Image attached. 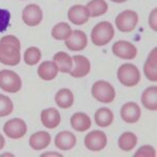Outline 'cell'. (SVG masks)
Segmentation results:
<instances>
[{"instance_id": "obj_20", "label": "cell", "mask_w": 157, "mask_h": 157, "mask_svg": "<svg viewBox=\"0 0 157 157\" xmlns=\"http://www.w3.org/2000/svg\"><path fill=\"white\" fill-rule=\"evenodd\" d=\"M141 103L143 106L148 110L156 111L157 110V87L151 86L148 87L143 92L141 95Z\"/></svg>"}, {"instance_id": "obj_27", "label": "cell", "mask_w": 157, "mask_h": 157, "mask_svg": "<svg viewBox=\"0 0 157 157\" xmlns=\"http://www.w3.org/2000/svg\"><path fill=\"white\" fill-rule=\"evenodd\" d=\"M72 29L66 22H60L56 24L52 29V36L56 40H67L71 35Z\"/></svg>"}, {"instance_id": "obj_24", "label": "cell", "mask_w": 157, "mask_h": 157, "mask_svg": "<svg viewBox=\"0 0 157 157\" xmlns=\"http://www.w3.org/2000/svg\"><path fill=\"white\" fill-rule=\"evenodd\" d=\"M113 118H114V115H113V112L108 108H101L97 110L94 114V121L95 124L98 126V127H108L112 124Z\"/></svg>"}, {"instance_id": "obj_23", "label": "cell", "mask_w": 157, "mask_h": 157, "mask_svg": "<svg viewBox=\"0 0 157 157\" xmlns=\"http://www.w3.org/2000/svg\"><path fill=\"white\" fill-rule=\"evenodd\" d=\"M54 62L61 72H69L72 68V58L67 52H59L54 56Z\"/></svg>"}, {"instance_id": "obj_14", "label": "cell", "mask_w": 157, "mask_h": 157, "mask_svg": "<svg viewBox=\"0 0 157 157\" xmlns=\"http://www.w3.org/2000/svg\"><path fill=\"white\" fill-rule=\"evenodd\" d=\"M89 17L88 9L81 4L71 6L68 11V19L71 23L75 25H83L88 21Z\"/></svg>"}, {"instance_id": "obj_33", "label": "cell", "mask_w": 157, "mask_h": 157, "mask_svg": "<svg viewBox=\"0 0 157 157\" xmlns=\"http://www.w3.org/2000/svg\"><path fill=\"white\" fill-rule=\"evenodd\" d=\"M4 144H6V140H4V137L0 134V150L4 147Z\"/></svg>"}, {"instance_id": "obj_10", "label": "cell", "mask_w": 157, "mask_h": 157, "mask_svg": "<svg viewBox=\"0 0 157 157\" xmlns=\"http://www.w3.org/2000/svg\"><path fill=\"white\" fill-rule=\"evenodd\" d=\"M43 12L37 4H29L22 12V20L29 26H37L42 22Z\"/></svg>"}, {"instance_id": "obj_26", "label": "cell", "mask_w": 157, "mask_h": 157, "mask_svg": "<svg viewBox=\"0 0 157 157\" xmlns=\"http://www.w3.org/2000/svg\"><path fill=\"white\" fill-rule=\"evenodd\" d=\"M137 144V137L132 132L123 133L118 138V147L121 151L129 152L132 151Z\"/></svg>"}, {"instance_id": "obj_1", "label": "cell", "mask_w": 157, "mask_h": 157, "mask_svg": "<svg viewBox=\"0 0 157 157\" xmlns=\"http://www.w3.org/2000/svg\"><path fill=\"white\" fill-rule=\"evenodd\" d=\"M21 44L17 37L9 35L0 40V63L9 66H16L20 62Z\"/></svg>"}, {"instance_id": "obj_34", "label": "cell", "mask_w": 157, "mask_h": 157, "mask_svg": "<svg viewBox=\"0 0 157 157\" xmlns=\"http://www.w3.org/2000/svg\"><path fill=\"white\" fill-rule=\"evenodd\" d=\"M47 155H56V156H62L61 154H58V153H45L43 154V156H47Z\"/></svg>"}, {"instance_id": "obj_31", "label": "cell", "mask_w": 157, "mask_h": 157, "mask_svg": "<svg viewBox=\"0 0 157 157\" xmlns=\"http://www.w3.org/2000/svg\"><path fill=\"white\" fill-rule=\"evenodd\" d=\"M11 20V14L7 10L0 9V33L6 30Z\"/></svg>"}, {"instance_id": "obj_18", "label": "cell", "mask_w": 157, "mask_h": 157, "mask_svg": "<svg viewBox=\"0 0 157 157\" xmlns=\"http://www.w3.org/2000/svg\"><path fill=\"white\" fill-rule=\"evenodd\" d=\"M144 72L146 78L151 82L157 81V48H154L149 54L144 66Z\"/></svg>"}, {"instance_id": "obj_13", "label": "cell", "mask_w": 157, "mask_h": 157, "mask_svg": "<svg viewBox=\"0 0 157 157\" xmlns=\"http://www.w3.org/2000/svg\"><path fill=\"white\" fill-rule=\"evenodd\" d=\"M141 116V110L139 106L134 102H129L123 105L121 109V117L125 123H137Z\"/></svg>"}, {"instance_id": "obj_6", "label": "cell", "mask_w": 157, "mask_h": 157, "mask_svg": "<svg viewBox=\"0 0 157 157\" xmlns=\"http://www.w3.org/2000/svg\"><path fill=\"white\" fill-rule=\"evenodd\" d=\"M138 23V15L132 10L121 12L115 19V25L121 33H130L135 29Z\"/></svg>"}, {"instance_id": "obj_4", "label": "cell", "mask_w": 157, "mask_h": 157, "mask_svg": "<svg viewBox=\"0 0 157 157\" xmlns=\"http://www.w3.org/2000/svg\"><path fill=\"white\" fill-rule=\"evenodd\" d=\"M117 78L126 87L136 86L140 81V72L139 69L133 64H123L117 70Z\"/></svg>"}, {"instance_id": "obj_16", "label": "cell", "mask_w": 157, "mask_h": 157, "mask_svg": "<svg viewBox=\"0 0 157 157\" xmlns=\"http://www.w3.org/2000/svg\"><path fill=\"white\" fill-rule=\"evenodd\" d=\"M41 123L47 129L57 128L61 123V115L59 111L55 108H48L42 110Z\"/></svg>"}, {"instance_id": "obj_7", "label": "cell", "mask_w": 157, "mask_h": 157, "mask_svg": "<svg viewBox=\"0 0 157 157\" xmlns=\"http://www.w3.org/2000/svg\"><path fill=\"white\" fill-rule=\"evenodd\" d=\"M85 147L89 151H102L107 146V135L100 130L91 131L85 136Z\"/></svg>"}, {"instance_id": "obj_19", "label": "cell", "mask_w": 157, "mask_h": 157, "mask_svg": "<svg viewBox=\"0 0 157 157\" xmlns=\"http://www.w3.org/2000/svg\"><path fill=\"white\" fill-rule=\"evenodd\" d=\"M70 125L78 132H84L91 127V118L84 112H77L70 118Z\"/></svg>"}, {"instance_id": "obj_12", "label": "cell", "mask_w": 157, "mask_h": 157, "mask_svg": "<svg viewBox=\"0 0 157 157\" xmlns=\"http://www.w3.org/2000/svg\"><path fill=\"white\" fill-rule=\"evenodd\" d=\"M87 36L82 30H73L67 40H65V45L71 52H81L87 46Z\"/></svg>"}, {"instance_id": "obj_28", "label": "cell", "mask_w": 157, "mask_h": 157, "mask_svg": "<svg viewBox=\"0 0 157 157\" xmlns=\"http://www.w3.org/2000/svg\"><path fill=\"white\" fill-rule=\"evenodd\" d=\"M41 57L42 52L38 47H29L24 52V62L25 64L29 65V66H34L41 60Z\"/></svg>"}, {"instance_id": "obj_2", "label": "cell", "mask_w": 157, "mask_h": 157, "mask_svg": "<svg viewBox=\"0 0 157 157\" xmlns=\"http://www.w3.org/2000/svg\"><path fill=\"white\" fill-rule=\"evenodd\" d=\"M114 37V29L112 24L107 21L98 23L91 32V41L97 46H104L108 44Z\"/></svg>"}, {"instance_id": "obj_11", "label": "cell", "mask_w": 157, "mask_h": 157, "mask_svg": "<svg viewBox=\"0 0 157 157\" xmlns=\"http://www.w3.org/2000/svg\"><path fill=\"white\" fill-rule=\"evenodd\" d=\"M72 62L75 63L70 70V75L73 78H84L90 72V61L84 56H75L72 57Z\"/></svg>"}, {"instance_id": "obj_35", "label": "cell", "mask_w": 157, "mask_h": 157, "mask_svg": "<svg viewBox=\"0 0 157 157\" xmlns=\"http://www.w3.org/2000/svg\"><path fill=\"white\" fill-rule=\"evenodd\" d=\"M113 2H116V3H123V2H126L127 0H111Z\"/></svg>"}, {"instance_id": "obj_17", "label": "cell", "mask_w": 157, "mask_h": 157, "mask_svg": "<svg viewBox=\"0 0 157 157\" xmlns=\"http://www.w3.org/2000/svg\"><path fill=\"white\" fill-rule=\"evenodd\" d=\"M52 141V136L46 131H38L29 137V146L35 151L47 148Z\"/></svg>"}, {"instance_id": "obj_15", "label": "cell", "mask_w": 157, "mask_h": 157, "mask_svg": "<svg viewBox=\"0 0 157 157\" xmlns=\"http://www.w3.org/2000/svg\"><path fill=\"white\" fill-rule=\"evenodd\" d=\"M77 144V137L69 131H62L58 133L55 138V145L61 151L71 150Z\"/></svg>"}, {"instance_id": "obj_21", "label": "cell", "mask_w": 157, "mask_h": 157, "mask_svg": "<svg viewBox=\"0 0 157 157\" xmlns=\"http://www.w3.org/2000/svg\"><path fill=\"white\" fill-rule=\"evenodd\" d=\"M58 67L55 64V62H50V61H45L40 64L38 67V75L44 81H52L58 75Z\"/></svg>"}, {"instance_id": "obj_8", "label": "cell", "mask_w": 157, "mask_h": 157, "mask_svg": "<svg viewBox=\"0 0 157 157\" xmlns=\"http://www.w3.org/2000/svg\"><path fill=\"white\" fill-rule=\"evenodd\" d=\"M27 126L25 121L21 118H12L7 121L3 126V132L7 137L12 139L22 138L26 134Z\"/></svg>"}, {"instance_id": "obj_22", "label": "cell", "mask_w": 157, "mask_h": 157, "mask_svg": "<svg viewBox=\"0 0 157 157\" xmlns=\"http://www.w3.org/2000/svg\"><path fill=\"white\" fill-rule=\"evenodd\" d=\"M56 104L59 106L61 109H68L73 105L75 102V97L70 89L67 88H62L56 93L55 97Z\"/></svg>"}, {"instance_id": "obj_5", "label": "cell", "mask_w": 157, "mask_h": 157, "mask_svg": "<svg viewBox=\"0 0 157 157\" xmlns=\"http://www.w3.org/2000/svg\"><path fill=\"white\" fill-rule=\"evenodd\" d=\"M22 81L15 71L3 69L0 71V88L9 93H16L21 89Z\"/></svg>"}, {"instance_id": "obj_3", "label": "cell", "mask_w": 157, "mask_h": 157, "mask_svg": "<svg viewBox=\"0 0 157 157\" xmlns=\"http://www.w3.org/2000/svg\"><path fill=\"white\" fill-rule=\"evenodd\" d=\"M92 97L101 103H112L115 98V89L107 81H97L91 88Z\"/></svg>"}, {"instance_id": "obj_30", "label": "cell", "mask_w": 157, "mask_h": 157, "mask_svg": "<svg viewBox=\"0 0 157 157\" xmlns=\"http://www.w3.org/2000/svg\"><path fill=\"white\" fill-rule=\"evenodd\" d=\"M134 156L135 157H155L156 151H155V149L151 146H143L136 151Z\"/></svg>"}, {"instance_id": "obj_9", "label": "cell", "mask_w": 157, "mask_h": 157, "mask_svg": "<svg viewBox=\"0 0 157 157\" xmlns=\"http://www.w3.org/2000/svg\"><path fill=\"white\" fill-rule=\"evenodd\" d=\"M112 52L120 59L133 60L137 55V49L132 43L121 40V41H117L113 44Z\"/></svg>"}, {"instance_id": "obj_25", "label": "cell", "mask_w": 157, "mask_h": 157, "mask_svg": "<svg viewBox=\"0 0 157 157\" xmlns=\"http://www.w3.org/2000/svg\"><path fill=\"white\" fill-rule=\"evenodd\" d=\"M86 7L89 12V16L92 18L102 16L108 11V4L105 0H92L88 2Z\"/></svg>"}, {"instance_id": "obj_32", "label": "cell", "mask_w": 157, "mask_h": 157, "mask_svg": "<svg viewBox=\"0 0 157 157\" xmlns=\"http://www.w3.org/2000/svg\"><path fill=\"white\" fill-rule=\"evenodd\" d=\"M157 10L154 9L152 13L150 14V17H149V25L153 30H157Z\"/></svg>"}, {"instance_id": "obj_29", "label": "cell", "mask_w": 157, "mask_h": 157, "mask_svg": "<svg viewBox=\"0 0 157 157\" xmlns=\"http://www.w3.org/2000/svg\"><path fill=\"white\" fill-rule=\"evenodd\" d=\"M14 104L9 97L4 94H0V117L10 115L13 112Z\"/></svg>"}]
</instances>
